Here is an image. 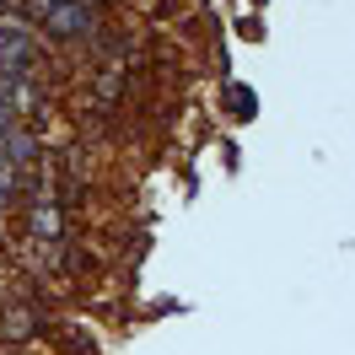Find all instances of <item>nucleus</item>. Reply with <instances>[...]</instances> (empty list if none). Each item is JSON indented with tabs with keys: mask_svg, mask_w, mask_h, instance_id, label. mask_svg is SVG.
Wrapping results in <instances>:
<instances>
[{
	"mask_svg": "<svg viewBox=\"0 0 355 355\" xmlns=\"http://www.w3.org/2000/svg\"><path fill=\"white\" fill-rule=\"evenodd\" d=\"M92 33H97V17L81 0H49L44 22H38V38H49V44H87Z\"/></svg>",
	"mask_w": 355,
	"mask_h": 355,
	"instance_id": "nucleus-1",
	"label": "nucleus"
},
{
	"mask_svg": "<svg viewBox=\"0 0 355 355\" xmlns=\"http://www.w3.org/2000/svg\"><path fill=\"white\" fill-rule=\"evenodd\" d=\"M0 156H6L17 173H38V167H44V135L17 119L11 130H0Z\"/></svg>",
	"mask_w": 355,
	"mask_h": 355,
	"instance_id": "nucleus-2",
	"label": "nucleus"
},
{
	"mask_svg": "<svg viewBox=\"0 0 355 355\" xmlns=\"http://www.w3.org/2000/svg\"><path fill=\"white\" fill-rule=\"evenodd\" d=\"M27 237H33V243H60V237H70V210L54 205V200L27 205Z\"/></svg>",
	"mask_w": 355,
	"mask_h": 355,
	"instance_id": "nucleus-3",
	"label": "nucleus"
},
{
	"mask_svg": "<svg viewBox=\"0 0 355 355\" xmlns=\"http://www.w3.org/2000/svg\"><path fill=\"white\" fill-rule=\"evenodd\" d=\"M92 92H97V103L103 108H113V103H124V92H130V76L119 65H103L97 76H92Z\"/></svg>",
	"mask_w": 355,
	"mask_h": 355,
	"instance_id": "nucleus-4",
	"label": "nucleus"
},
{
	"mask_svg": "<svg viewBox=\"0 0 355 355\" xmlns=\"http://www.w3.org/2000/svg\"><path fill=\"white\" fill-rule=\"evenodd\" d=\"M81 6H87L92 17H97V11H108V6H119V0H81Z\"/></svg>",
	"mask_w": 355,
	"mask_h": 355,
	"instance_id": "nucleus-5",
	"label": "nucleus"
},
{
	"mask_svg": "<svg viewBox=\"0 0 355 355\" xmlns=\"http://www.w3.org/2000/svg\"><path fill=\"white\" fill-rule=\"evenodd\" d=\"M6 11H11V0H0V17H6Z\"/></svg>",
	"mask_w": 355,
	"mask_h": 355,
	"instance_id": "nucleus-6",
	"label": "nucleus"
}]
</instances>
